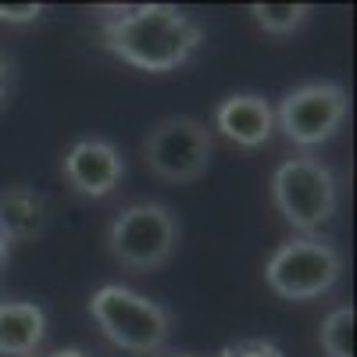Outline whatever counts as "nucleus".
<instances>
[{
	"label": "nucleus",
	"instance_id": "nucleus-13",
	"mask_svg": "<svg viewBox=\"0 0 357 357\" xmlns=\"http://www.w3.org/2000/svg\"><path fill=\"white\" fill-rule=\"evenodd\" d=\"M318 340H321V350L329 357H354V307L350 304L333 307L321 321Z\"/></svg>",
	"mask_w": 357,
	"mask_h": 357
},
{
	"label": "nucleus",
	"instance_id": "nucleus-9",
	"mask_svg": "<svg viewBox=\"0 0 357 357\" xmlns=\"http://www.w3.org/2000/svg\"><path fill=\"white\" fill-rule=\"evenodd\" d=\"M215 129L240 151H261L275 136V111L261 93H232L215 107Z\"/></svg>",
	"mask_w": 357,
	"mask_h": 357
},
{
	"label": "nucleus",
	"instance_id": "nucleus-12",
	"mask_svg": "<svg viewBox=\"0 0 357 357\" xmlns=\"http://www.w3.org/2000/svg\"><path fill=\"white\" fill-rule=\"evenodd\" d=\"M311 4H250L257 29H264L268 36H293L311 18Z\"/></svg>",
	"mask_w": 357,
	"mask_h": 357
},
{
	"label": "nucleus",
	"instance_id": "nucleus-1",
	"mask_svg": "<svg viewBox=\"0 0 357 357\" xmlns=\"http://www.w3.org/2000/svg\"><path fill=\"white\" fill-rule=\"evenodd\" d=\"M104 50L122 65L165 75L193 61L204 43V25L175 4H136V8H97Z\"/></svg>",
	"mask_w": 357,
	"mask_h": 357
},
{
	"label": "nucleus",
	"instance_id": "nucleus-18",
	"mask_svg": "<svg viewBox=\"0 0 357 357\" xmlns=\"http://www.w3.org/2000/svg\"><path fill=\"white\" fill-rule=\"evenodd\" d=\"M8 261H11V240H8L4 232H0V268H4Z\"/></svg>",
	"mask_w": 357,
	"mask_h": 357
},
{
	"label": "nucleus",
	"instance_id": "nucleus-15",
	"mask_svg": "<svg viewBox=\"0 0 357 357\" xmlns=\"http://www.w3.org/2000/svg\"><path fill=\"white\" fill-rule=\"evenodd\" d=\"M43 4H0V22L4 25H33L43 18Z\"/></svg>",
	"mask_w": 357,
	"mask_h": 357
},
{
	"label": "nucleus",
	"instance_id": "nucleus-11",
	"mask_svg": "<svg viewBox=\"0 0 357 357\" xmlns=\"http://www.w3.org/2000/svg\"><path fill=\"white\" fill-rule=\"evenodd\" d=\"M50 222L47 197L25 183H15L0 193V232L15 243H33L36 236H43Z\"/></svg>",
	"mask_w": 357,
	"mask_h": 357
},
{
	"label": "nucleus",
	"instance_id": "nucleus-4",
	"mask_svg": "<svg viewBox=\"0 0 357 357\" xmlns=\"http://www.w3.org/2000/svg\"><path fill=\"white\" fill-rule=\"evenodd\" d=\"M107 250L129 272H158L178 250V218L158 200H136L111 218Z\"/></svg>",
	"mask_w": 357,
	"mask_h": 357
},
{
	"label": "nucleus",
	"instance_id": "nucleus-7",
	"mask_svg": "<svg viewBox=\"0 0 357 357\" xmlns=\"http://www.w3.org/2000/svg\"><path fill=\"white\" fill-rule=\"evenodd\" d=\"M272 111H275V129L293 146L314 151V146L329 143L343 129L347 114H350V93L333 79L301 82Z\"/></svg>",
	"mask_w": 357,
	"mask_h": 357
},
{
	"label": "nucleus",
	"instance_id": "nucleus-8",
	"mask_svg": "<svg viewBox=\"0 0 357 357\" xmlns=\"http://www.w3.org/2000/svg\"><path fill=\"white\" fill-rule=\"evenodd\" d=\"M61 175L72 186V193L86 197V200H104L111 197L126 178V158L122 151L104 139V136H86L75 139L65 158H61Z\"/></svg>",
	"mask_w": 357,
	"mask_h": 357
},
{
	"label": "nucleus",
	"instance_id": "nucleus-14",
	"mask_svg": "<svg viewBox=\"0 0 357 357\" xmlns=\"http://www.w3.org/2000/svg\"><path fill=\"white\" fill-rule=\"evenodd\" d=\"M218 357H286L272 340H236L218 350Z\"/></svg>",
	"mask_w": 357,
	"mask_h": 357
},
{
	"label": "nucleus",
	"instance_id": "nucleus-5",
	"mask_svg": "<svg viewBox=\"0 0 357 357\" xmlns=\"http://www.w3.org/2000/svg\"><path fill=\"white\" fill-rule=\"evenodd\" d=\"M143 165L154 178L172 186H190L207 175L215 158V136L200 118L165 114L143 136Z\"/></svg>",
	"mask_w": 357,
	"mask_h": 357
},
{
	"label": "nucleus",
	"instance_id": "nucleus-17",
	"mask_svg": "<svg viewBox=\"0 0 357 357\" xmlns=\"http://www.w3.org/2000/svg\"><path fill=\"white\" fill-rule=\"evenodd\" d=\"M47 357H93V354H86L82 347H61V350H50Z\"/></svg>",
	"mask_w": 357,
	"mask_h": 357
},
{
	"label": "nucleus",
	"instance_id": "nucleus-2",
	"mask_svg": "<svg viewBox=\"0 0 357 357\" xmlns=\"http://www.w3.org/2000/svg\"><path fill=\"white\" fill-rule=\"evenodd\" d=\"M89 318L97 321V329L104 333L107 343H114L126 354H143L151 357L165 350L172 340V314L158 301L143 296L122 282H107L93 289L89 296Z\"/></svg>",
	"mask_w": 357,
	"mask_h": 357
},
{
	"label": "nucleus",
	"instance_id": "nucleus-6",
	"mask_svg": "<svg viewBox=\"0 0 357 357\" xmlns=\"http://www.w3.org/2000/svg\"><path fill=\"white\" fill-rule=\"evenodd\" d=\"M343 279V254L325 236H293L264 264V282L282 301H318Z\"/></svg>",
	"mask_w": 357,
	"mask_h": 357
},
{
	"label": "nucleus",
	"instance_id": "nucleus-16",
	"mask_svg": "<svg viewBox=\"0 0 357 357\" xmlns=\"http://www.w3.org/2000/svg\"><path fill=\"white\" fill-rule=\"evenodd\" d=\"M11 97H15V57L0 50V114L11 107Z\"/></svg>",
	"mask_w": 357,
	"mask_h": 357
},
{
	"label": "nucleus",
	"instance_id": "nucleus-19",
	"mask_svg": "<svg viewBox=\"0 0 357 357\" xmlns=\"http://www.w3.org/2000/svg\"><path fill=\"white\" fill-rule=\"evenodd\" d=\"M178 357H193V354H178Z\"/></svg>",
	"mask_w": 357,
	"mask_h": 357
},
{
	"label": "nucleus",
	"instance_id": "nucleus-10",
	"mask_svg": "<svg viewBox=\"0 0 357 357\" xmlns=\"http://www.w3.org/2000/svg\"><path fill=\"white\" fill-rule=\"evenodd\" d=\"M47 311L33 301H0V357H40Z\"/></svg>",
	"mask_w": 357,
	"mask_h": 357
},
{
	"label": "nucleus",
	"instance_id": "nucleus-3",
	"mask_svg": "<svg viewBox=\"0 0 357 357\" xmlns=\"http://www.w3.org/2000/svg\"><path fill=\"white\" fill-rule=\"evenodd\" d=\"M272 204L296 236H318L340 207L336 172L311 154L286 158L272 172Z\"/></svg>",
	"mask_w": 357,
	"mask_h": 357
}]
</instances>
